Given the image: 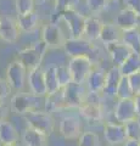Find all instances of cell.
Here are the masks:
<instances>
[{"instance_id":"1","label":"cell","mask_w":140,"mask_h":146,"mask_svg":"<svg viewBox=\"0 0 140 146\" xmlns=\"http://www.w3.org/2000/svg\"><path fill=\"white\" fill-rule=\"evenodd\" d=\"M43 98L45 96L19 91L11 98V110L17 115L25 116L29 112L40 110V105H43Z\"/></svg>"},{"instance_id":"2","label":"cell","mask_w":140,"mask_h":146,"mask_svg":"<svg viewBox=\"0 0 140 146\" xmlns=\"http://www.w3.org/2000/svg\"><path fill=\"white\" fill-rule=\"evenodd\" d=\"M48 49H49L48 45L42 40V42L34 44L29 48H25L20 50L17 52V60L27 68V71L34 70V68L40 67L45 51Z\"/></svg>"},{"instance_id":"3","label":"cell","mask_w":140,"mask_h":146,"mask_svg":"<svg viewBox=\"0 0 140 146\" xmlns=\"http://www.w3.org/2000/svg\"><path fill=\"white\" fill-rule=\"evenodd\" d=\"M25 119L28 127L38 130L45 136H50L55 128V122L51 113L46 112L45 110H37V111L27 113L25 115Z\"/></svg>"},{"instance_id":"4","label":"cell","mask_w":140,"mask_h":146,"mask_svg":"<svg viewBox=\"0 0 140 146\" xmlns=\"http://www.w3.org/2000/svg\"><path fill=\"white\" fill-rule=\"evenodd\" d=\"M62 48H64L66 55L71 58L87 56L92 58L93 61V54H95L98 50L94 43L85 39L84 36H82V38H67Z\"/></svg>"},{"instance_id":"5","label":"cell","mask_w":140,"mask_h":146,"mask_svg":"<svg viewBox=\"0 0 140 146\" xmlns=\"http://www.w3.org/2000/svg\"><path fill=\"white\" fill-rule=\"evenodd\" d=\"M68 68L71 71L73 83L84 84L87 83L88 77L94 68V61L87 56L72 57L68 62Z\"/></svg>"},{"instance_id":"6","label":"cell","mask_w":140,"mask_h":146,"mask_svg":"<svg viewBox=\"0 0 140 146\" xmlns=\"http://www.w3.org/2000/svg\"><path fill=\"white\" fill-rule=\"evenodd\" d=\"M60 18H62L68 27L71 33L70 38H82L84 35L87 16H84L82 12L77 11L76 9H68L60 13Z\"/></svg>"},{"instance_id":"7","label":"cell","mask_w":140,"mask_h":146,"mask_svg":"<svg viewBox=\"0 0 140 146\" xmlns=\"http://www.w3.org/2000/svg\"><path fill=\"white\" fill-rule=\"evenodd\" d=\"M27 78H28V71L17 58L9 63L6 68V80L9 82L11 89L16 90L17 93L22 91L26 85Z\"/></svg>"},{"instance_id":"8","label":"cell","mask_w":140,"mask_h":146,"mask_svg":"<svg viewBox=\"0 0 140 146\" xmlns=\"http://www.w3.org/2000/svg\"><path fill=\"white\" fill-rule=\"evenodd\" d=\"M84 84H77L72 82L65 88H62V94H64V100L66 107H72V108H80L83 104L87 100L88 94L85 93Z\"/></svg>"},{"instance_id":"9","label":"cell","mask_w":140,"mask_h":146,"mask_svg":"<svg viewBox=\"0 0 140 146\" xmlns=\"http://www.w3.org/2000/svg\"><path fill=\"white\" fill-rule=\"evenodd\" d=\"M113 117H115V121L117 123H121V124H125V123L138 118L134 98L117 100L113 108Z\"/></svg>"},{"instance_id":"10","label":"cell","mask_w":140,"mask_h":146,"mask_svg":"<svg viewBox=\"0 0 140 146\" xmlns=\"http://www.w3.org/2000/svg\"><path fill=\"white\" fill-rule=\"evenodd\" d=\"M99 95L100 94L89 93L83 106L79 108L80 115L89 122H100L102 118V107Z\"/></svg>"},{"instance_id":"11","label":"cell","mask_w":140,"mask_h":146,"mask_svg":"<svg viewBox=\"0 0 140 146\" xmlns=\"http://www.w3.org/2000/svg\"><path fill=\"white\" fill-rule=\"evenodd\" d=\"M42 40L48 45V48H60L64 46L66 38L61 27L56 22H49L42 29Z\"/></svg>"},{"instance_id":"12","label":"cell","mask_w":140,"mask_h":146,"mask_svg":"<svg viewBox=\"0 0 140 146\" xmlns=\"http://www.w3.org/2000/svg\"><path fill=\"white\" fill-rule=\"evenodd\" d=\"M82 122L76 115L66 116L60 122V134L66 140L78 139L82 134Z\"/></svg>"},{"instance_id":"13","label":"cell","mask_w":140,"mask_h":146,"mask_svg":"<svg viewBox=\"0 0 140 146\" xmlns=\"http://www.w3.org/2000/svg\"><path fill=\"white\" fill-rule=\"evenodd\" d=\"M104 138H105L108 145H113V146L121 145L122 146L128 140L124 124H121V123H117V122L107 123L104 127Z\"/></svg>"},{"instance_id":"14","label":"cell","mask_w":140,"mask_h":146,"mask_svg":"<svg viewBox=\"0 0 140 146\" xmlns=\"http://www.w3.org/2000/svg\"><path fill=\"white\" fill-rule=\"evenodd\" d=\"M28 85L31 93L38 96H46V83H45V71L42 66L28 71Z\"/></svg>"},{"instance_id":"15","label":"cell","mask_w":140,"mask_h":146,"mask_svg":"<svg viewBox=\"0 0 140 146\" xmlns=\"http://www.w3.org/2000/svg\"><path fill=\"white\" fill-rule=\"evenodd\" d=\"M20 28L17 21L9 16L0 17V39L5 43L13 44L19 39Z\"/></svg>"},{"instance_id":"16","label":"cell","mask_w":140,"mask_h":146,"mask_svg":"<svg viewBox=\"0 0 140 146\" xmlns=\"http://www.w3.org/2000/svg\"><path fill=\"white\" fill-rule=\"evenodd\" d=\"M139 22H140V17L127 6L121 9L115 17V23L123 32L139 28Z\"/></svg>"},{"instance_id":"17","label":"cell","mask_w":140,"mask_h":146,"mask_svg":"<svg viewBox=\"0 0 140 146\" xmlns=\"http://www.w3.org/2000/svg\"><path fill=\"white\" fill-rule=\"evenodd\" d=\"M105 48L108 52V56L111 58V62L113 63V66H117V67H121L123 65V62L133 54L130 48H128L127 45L122 42L110 44Z\"/></svg>"},{"instance_id":"18","label":"cell","mask_w":140,"mask_h":146,"mask_svg":"<svg viewBox=\"0 0 140 146\" xmlns=\"http://www.w3.org/2000/svg\"><path fill=\"white\" fill-rule=\"evenodd\" d=\"M122 78H123V74H122L119 67L112 66L110 70H107L106 83H105V86H104L102 94L106 95L107 98H116L117 88H118Z\"/></svg>"},{"instance_id":"19","label":"cell","mask_w":140,"mask_h":146,"mask_svg":"<svg viewBox=\"0 0 140 146\" xmlns=\"http://www.w3.org/2000/svg\"><path fill=\"white\" fill-rule=\"evenodd\" d=\"M106 73L101 67H94L92 73L89 74L88 79H87V89L89 93L93 94H100L102 93L104 86L106 83Z\"/></svg>"},{"instance_id":"20","label":"cell","mask_w":140,"mask_h":146,"mask_svg":"<svg viewBox=\"0 0 140 146\" xmlns=\"http://www.w3.org/2000/svg\"><path fill=\"white\" fill-rule=\"evenodd\" d=\"M20 139L19 131L11 122L4 119L0 122V144L1 146L17 145Z\"/></svg>"},{"instance_id":"21","label":"cell","mask_w":140,"mask_h":146,"mask_svg":"<svg viewBox=\"0 0 140 146\" xmlns=\"http://www.w3.org/2000/svg\"><path fill=\"white\" fill-rule=\"evenodd\" d=\"M122 33H123V31L115 22H104V27L100 34V42L105 46L117 42H121Z\"/></svg>"},{"instance_id":"22","label":"cell","mask_w":140,"mask_h":146,"mask_svg":"<svg viewBox=\"0 0 140 146\" xmlns=\"http://www.w3.org/2000/svg\"><path fill=\"white\" fill-rule=\"evenodd\" d=\"M104 27V22L98 16H88L85 21L84 28V38L90 42H98L100 40V34Z\"/></svg>"},{"instance_id":"23","label":"cell","mask_w":140,"mask_h":146,"mask_svg":"<svg viewBox=\"0 0 140 146\" xmlns=\"http://www.w3.org/2000/svg\"><path fill=\"white\" fill-rule=\"evenodd\" d=\"M17 25H19L20 31L25 32V33H29V32L34 31L39 25V15L35 11L29 12L27 15H22L17 17Z\"/></svg>"},{"instance_id":"24","label":"cell","mask_w":140,"mask_h":146,"mask_svg":"<svg viewBox=\"0 0 140 146\" xmlns=\"http://www.w3.org/2000/svg\"><path fill=\"white\" fill-rule=\"evenodd\" d=\"M46 138L38 130L28 127L22 134V141L26 146H46Z\"/></svg>"},{"instance_id":"25","label":"cell","mask_w":140,"mask_h":146,"mask_svg":"<svg viewBox=\"0 0 140 146\" xmlns=\"http://www.w3.org/2000/svg\"><path fill=\"white\" fill-rule=\"evenodd\" d=\"M122 43H124L128 48H130L133 52L140 54V29L134 28L129 31H124L122 33Z\"/></svg>"},{"instance_id":"26","label":"cell","mask_w":140,"mask_h":146,"mask_svg":"<svg viewBox=\"0 0 140 146\" xmlns=\"http://www.w3.org/2000/svg\"><path fill=\"white\" fill-rule=\"evenodd\" d=\"M44 71H45V83H46V91H48L46 95L55 94L58 90H61L56 74V66H50Z\"/></svg>"},{"instance_id":"27","label":"cell","mask_w":140,"mask_h":146,"mask_svg":"<svg viewBox=\"0 0 140 146\" xmlns=\"http://www.w3.org/2000/svg\"><path fill=\"white\" fill-rule=\"evenodd\" d=\"M119 70L123 76H130L133 73L140 71V54L133 52L123 62V65L119 67Z\"/></svg>"},{"instance_id":"28","label":"cell","mask_w":140,"mask_h":146,"mask_svg":"<svg viewBox=\"0 0 140 146\" xmlns=\"http://www.w3.org/2000/svg\"><path fill=\"white\" fill-rule=\"evenodd\" d=\"M135 96L134 91L132 89V85L129 83V78L128 76H123L121 83L117 88V93H116V98L118 99H133Z\"/></svg>"},{"instance_id":"29","label":"cell","mask_w":140,"mask_h":146,"mask_svg":"<svg viewBox=\"0 0 140 146\" xmlns=\"http://www.w3.org/2000/svg\"><path fill=\"white\" fill-rule=\"evenodd\" d=\"M56 74H57V79H58V83H60L61 89L73 82L72 80V74H71L70 68H68V65L67 66L66 65L56 66Z\"/></svg>"},{"instance_id":"30","label":"cell","mask_w":140,"mask_h":146,"mask_svg":"<svg viewBox=\"0 0 140 146\" xmlns=\"http://www.w3.org/2000/svg\"><path fill=\"white\" fill-rule=\"evenodd\" d=\"M78 146H100L99 135L94 131H83L78 138Z\"/></svg>"},{"instance_id":"31","label":"cell","mask_w":140,"mask_h":146,"mask_svg":"<svg viewBox=\"0 0 140 146\" xmlns=\"http://www.w3.org/2000/svg\"><path fill=\"white\" fill-rule=\"evenodd\" d=\"M125 127V133H127V138L129 140L140 141V121L138 118L130 121L124 124Z\"/></svg>"},{"instance_id":"32","label":"cell","mask_w":140,"mask_h":146,"mask_svg":"<svg viewBox=\"0 0 140 146\" xmlns=\"http://www.w3.org/2000/svg\"><path fill=\"white\" fill-rule=\"evenodd\" d=\"M34 0H16L15 5H16V11L19 13V16L27 15L29 12L34 11Z\"/></svg>"},{"instance_id":"33","label":"cell","mask_w":140,"mask_h":146,"mask_svg":"<svg viewBox=\"0 0 140 146\" xmlns=\"http://www.w3.org/2000/svg\"><path fill=\"white\" fill-rule=\"evenodd\" d=\"M107 0H85V5H87L88 10L93 13L101 12L104 9H106Z\"/></svg>"},{"instance_id":"34","label":"cell","mask_w":140,"mask_h":146,"mask_svg":"<svg viewBox=\"0 0 140 146\" xmlns=\"http://www.w3.org/2000/svg\"><path fill=\"white\" fill-rule=\"evenodd\" d=\"M77 4H78V0H55V7L58 13L68 10V9H74Z\"/></svg>"},{"instance_id":"35","label":"cell","mask_w":140,"mask_h":146,"mask_svg":"<svg viewBox=\"0 0 140 146\" xmlns=\"http://www.w3.org/2000/svg\"><path fill=\"white\" fill-rule=\"evenodd\" d=\"M128 78H129L130 85H132V89L134 91V95L140 94V71L128 76Z\"/></svg>"},{"instance_id":"36","label":"cell","mask_w":140,"mask_h":146,"mask_svg":"<svg viewBox=\"0 0 140 146\" xmlns=\"http://www.w3.org/2000/svg\"><path fill=\"white\" fill-rule=\"evenodd\" d=\"M11 91V86L6 79L0 78V100H5Z\"/></svg>"},{"instance_id":"37","label":"cell","mask_w":140,"mask_h":146,"mask_svg":"<svg viewBox=\"0 0 140 146\" xmlns=\"http://www.w3.org/2000/svg\"><path fill=\"white\" fill-rule=\"evenodd\" d=\"M125 6L133 10L140 17V0H123Z\"/></svg>"},{"instance_id":"38","label":"cell","mask_w":140,"mask_h":146,"mask_svg":"<svg viewBox=\"0 0 140 146\" xmlns=\"http://www.w3.org/2000/svg\"><path fill=\"white\" fill-rule=\"evenodd\" d=\"M3 101H4V100H0V122L5 119V117L7 115L6 106H5V104H4Z\"/></svg>"},{"instance_id":"39","label":"cell","mask_w":140,"mask_h":146,"mask_svg":"<svg viewBox=\"0 0 140 146\" xmlns=\"http://www.w3.org/2000/svg\"><path fill=\"white\" fill-rule=\"evenodd\" d=\"M134 101H135V108H137L138 117H140V94L135 95V96H134Z\"/></svg>"},{"instance_id":"40","label":"cell","mask_w":140,"mask_h":146,"mask_svg":"<svg viewBox=\"0 0 140 146\" xmlns=\"http://www.w3.org/2000/svg\"><path fill=\"white\" fill-rule=\"evenodd\" d=\"M122 146H140V141H135V140H127Z\"/></svg>"},{"instance_id":"41","label":"cell","mask_w":140,"mask_h":146,"mask_svg":"<svg viewBox=\"0 0 140 146\" xmlns=\"http://www.w3.org/2000/svg\"><path fill=\"white\" fill-rule=\"evenodd\" d=\"M34 1H38V3H42V1H44V0H34Z\"/></svg>"},{"instance_id":"42","label":"cell","mask_w":140,"mask_h":146,"mask_svg":"<svg viewBox=\"0 0 140 146\" xmlns=\"http://www.w3.org/2000/svg\"><path fill=\"white\" fill-rule=\"evenodd\" d=\"M107 146H113V145H107Z\"/></svg>"},{"instance_id":"43","label":"cell","mask_w":140,"mask_h":146,"mask_svg":"<svg viewBox=\"0 0 140 146\" xmlns=\"http://www.w3.org/2000/svg\"><path fill=\"white\" fill-rule=\"evenodd\" d=\"M138 119H139V121H140V117H138Z\"/></svg>"},{"instance_id":"44","label":"cell","mask_w":140,"mask_h":146,"mask_svg":"<svg viewBox=\"0 0 140 146\" xmlns=\"http://www.w3.org/2000/svg\"><path fill=\"white\" fill-rule=\"evenodd\" d=\"M13 146H16V145H13Z\"/></svg>"}]
</instances>
